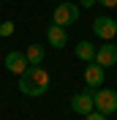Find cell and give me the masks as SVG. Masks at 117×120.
<instances>
[{"instance_id": "7", "label": "cell", "mask_w": 117, "mask_h": 120, "mask_svg": "<svg viewBox=\"0 0 117 120\" xmlns=\"http://www.w3.org/2000/svg\"><path fill=\"white\" fill-rule=\"evenodd\" d=\"M95 63H98V66H103V68L117 66V46L109 44V41H106L103 46H98V49H95Z\"/></svg>"}, {"instance_id": "5", "label": "cell", "mask_w": 117, "mask_h": 120, "mask_svg": "<svg viewBox=\"0 0 117 120\" xmlns=\"http://www.w3.org/2000/svg\"><path fill=\"white\" fill-rule=\"evenodd\" d=\"M71 109L76 115H87L95 109V101H93V90H82V93H73L71 98Z\"/></svg>"}, {"instance_id": "13", "label": "cell", "mask_w": 117, "mask_h": 120, "mask_svg": "<svg viewBox=\"0 0 117 120\" xmlns=\"http://www.w3.org/2000/svg\"><path fill=\"white\" fill-rule=\"evenodd\" d=\"M84 120H106V115H101L98 109H93V112H87V115H84Z\"/></svg>"}, {"instance_id": "14", "label": "cell", "mask_w": 117, "mask_h": 120, "mask_svg": "<svg viewBox=\"0 0 117 120\" xmlns=\"http://www.w3.org/2000/svg\"><path fill=\"white\" fill-rule=\"evenodd\" d=\"M103 8H117V0H98Z\"/></svg>"}, {"instance_id": "9", "label": "cell", "mask_w": 117, "mask_h": 120, "mask_svg": "<svg viewBox=\"0 0 117 120\" xmlns=\"http://www.w3.org/2000/svg\"><path fill=\"white\" fill-rule=\"evenodd\" d=\"M27 66H30V63H27V57H25V52H8L6 55V68L11 71V74L19 76Z\"/></svg>"}, {"instance_id": "8", "label": "cell", "mask_w": 117, "mask_h": 120, "mask_svg": "<svg viewBox=\"0 0 117 120\" xmlns=\"http://www.w3.org/2000/svg\"><path fill=\"white\" fill-rule=\"evenodd\" d=\"M46 41H49L55 49H63V46L68 44V33H66V27H60V25L52 22L49 30H46Z\"/></svg>"}, {"instance_id": "6", "label": "cell", "mask_w": 117, "mask_h": 120, "mask_svg": "<svg viewBox=\"0 0 117 120\" xmlns=\"http://www.w3.org/2000/svg\"><path fill=\"white\" fill-rule=\"evenodd\" d=\"M103 79H106V68L98 66L95 60H90L87 68H84V82H87V87H101Z\"/></svg>"}, {"instance_id": "3", "label": "cell", "mask_w": 117, "mask_h": 120, "mask_svg": "<svg viewBox=\"0 0 117 120\" xmlns=\"http://www.w3.org/2000/svg\"><path fill=\"white\" fill-rule=\"evenodd\" d=\"M76 19H79V6H76V3H68V0L60 3V6L52 11V22L60 25V27H71Z\"/></svg>"}, {"instance_id": "12", "label": "cell", "mask_w": 117, "mask_h": 120, "mask_svg": "<svg viewBox=\"0 0 117 120\" xmlns=\"http://www.w3.org/2000/svg\"><path fill=\"white\" fill-rule=\"evenodd\" d=\"M11 33H14V22L8 19V22H3V25H0V36H11Z\"/></svg>"}, {"instance_id": "11", "label": "cell", "mask_w": 117, "mask_h": 120, "mask_svg": "<svg viewBox=\"0 0 117 120\" xmlns=\"http://www.w3.org/2000/svg\"><path fill=\"white\" fill-rule=\"evenodd\" d=\"M73 52H76V57H79V60H84V63L95 60V46L90 44V41H79V44L73 46Z\"/></svg>"}, {"instance_id": "4", "label": "cell", "mask_w": 117, "mask_h": 120, "mask_svg": "<svg viewBox=\"0 0 117 120\" xmlns=\"http://www.w3.org/2000/svg\"><path fill=\"white\" fill-rule=\"evenodd\" d=\"M93 33L98 38H103V41H112L117 36V19H112V16H95Z\"/></svg>"}, {"instance_id": "10", "label": "cell", "mask_w": 117, "mask_h": 120, "mask_svg": "<svg viewBox=\"0 0 117 120\" xmlns=\"http://www.w3.org/2000/svg\"><path fill=\"white\" fill-rule=\"evenodd\" d=\"M44 55H46V49L41 44H30L27 52H25V57H27L30 66H41V63H44Z\"/></svg>"}, {"instance_id": "1", "label": "cell", "mask_w": 117, "mask_h": 120, "mask_svg": "<svg viewBox=\"0 0 117 120\" xmlns=\"http://www.w3.org/2000/svg\"><path fill=\"white\" fill-rule=\"evenodd\" d=\"M49 85H52V76H49V71L44 66H27L19 74V90L25 96H33V98L46 96Z\"/></svg>"}, {"instance_id": "2", "label": "cell", "mask_w": 117, "mask_h": 120, "mask_svg": "<svg viewBox=\"0 0 117 120\" xmlns=\"http://www.w3.org/2000/svg\"><path fill=\"white\" fill-rule=\"evenodd\" d=\"M93 101H95V109H98L101 115H114L117 112V90L98 87L93 93Z\"/></svg>"}, {"instance_id": "15", "label": "cell", "mask_w": 117, "mask_h": 120, "mask_svg": "<svg viewBox=\"0 0 117 120\" xmlns=\"http://www.w3.org/2000/svg\"><path fill=\"white\" fill-rule=\"evenodd\" d=\"M95 3H98V0H79V6H82V8H93Z\"/></svg>"}]
</instances>
